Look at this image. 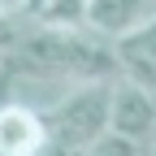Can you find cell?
Instances as JSON below:
<instances>
[{
    "mask_svg": "<svg viewBox=\"0 0 156 156\" xmlns=\"http://www.w3.org/2000/svg\"><path fill=\"white\" fill-rule=\"evenodd\" d=\"M48 143V122L39 108L9 104L0 113V156H39Z\"/></svg>",
    "mask_w": 156,
    "mask_h": 156,
    "instance_id": "obj_3",
    "label": "cell"
},
{
    "mask_svg": "<svg viewBox=\"0 0 156 156\" xmlns=\"http://www.w3.org/2000/svg\"><path fill=\"white\" fill-rule=\"evenodd\" d=\"M44 122L52 147H61L65 156H83L113 130V83H74Z\"/></svg>",
    "mask_w": 156,
    "mask_h": 156,
    "instance_id": "obj_2",
    "label": "cell"
},
{
    "mask_svg": "<svg viewBox=\"0 0 156 156\" xmlns=\"http://www.w3.org/2000/svg\"><path fill=\"white\" fill-rule=\"evenodd\" d=\"M17 83H22V69L13 65L9 52H0V113H5L9 104H22L17 100Z\"/></svg>",
    "mask_w": 156,
    "mask_h": 156,
    "instance_id": "obj_9",
    "label": "cell"
},
{
    "mask_svg": "<svg viewBox=\"0 0 156 156\" xmlns=\"http://www.w3.org/2000/svg\"><path fill=\"white\" fill-rule=\"evenodd\" d=\"M117 65H122V78L156 95V22L117 39Z\"/></svg>",
    "mask_w": 156,
    "mask_h": 156,
    "instance_id": "obj_6",
    "label": "cell"
},
{
    "mask_svg": "<svg viewBox=\"0 0 156 156\" xmlns=\"http://www.w3.org/2000/svg\"><path fill=\"white\" fill-rule=\"evenodd\" d=\"M22 78H74V83H117L122 65H117V44L91 26L83 30H61V26H30L13 35L5 48Z\"/></svg>",
    "mask_w": 156,
    "mask_h": 156,
    "instance_id": "obj_1",
    "label": "cell"
},
{
    "mask_svg": "<svg viewBox=\"0 0 156 156\" xmlns=\"http://www.w3.org/2000/svg\"><path fill=\"white\" fill-rule=\"evenodd\" d=\"M9 30H13V17H9V13H0V44H5V48L13 44V35H9Z\"/></svg>",
    "mask_w": 156,
    "mask_h": 156,
    "instance_id": "obj_11",
    "label": "cell"
},
{
    "mask_svg": "<svg viewBox=\"0 0 156 156\" xmlns=\"http://www.w3.org/2000/svg\"><path fill=\"white\" fill-rule=\"evenodd\" d=\"M83 156H143V143H139V139H126V134H117V130H108L104 139H95Z\"/></svg>",
    "mask_w": 156,
    "mask_h": 156,
    "instance_id": "obj_8",
    "label": "cell"
},
{
    "mask_svg": "<svg viewBox=\"0 0 156 156\" xmlns=\"http://www.w3.org/2000/svg\"><path fill=\"white\" fill-rule=\"evenodd\" d=\"M147 22H156V0H91L87 9V26L113 44L134 35Z\"/></svg>",
    "mask_w": 156,
    "mask_h": 156,
    "instance_id": "obj_4",
    "label": "cell"
},
{
    "mask_svg": "<svg viewBox=\"0 0 156 156\" xmlns=\"http://www.w3.org/2000/svg\"><path fill=\"white\" fill-rule=\"evenodd\" d=\"M113 130L143 143L156 130V95L134 87L130 78H117L113 83Z\"/></svg>",
    "mask_w": 156,
    "mask_h": 156,
    "instance_id": "obj_5",
    "label": "cell"
},
{
    "mask_svg": "<svg viewBox=\"0 0 156 156\" xmlns=\"http://www.w3.org/2000/svg\"><path fill=\"white\" fill-rule=\"evenodd\" d=\"M52 0H22V17H30V22H39V17L48 13Z\"/></svg>",
    "mask_w": 156,
    "mask_h": 156,
    "instance_id": "obj_10",
    "label": "cell"
},
{
    "mask_svg": "<svg viewBox=\"0 0 156 156\" xmlns=\"http://www.w3.org/2000/svg\"><path fill=\"white\" fill-rule=\"evenodd\" d=\"M0 13H9V17H17V13H22V0H0Z\"/></svg>",
    "mask_w": 156,
    "mask_h": 156,
    "instance_id": "obj_12",
    "label": "cell"
},
{
    "mask_svg": "<svg viewBox=\"0 0 156 156\" xmlns=\"http://www.w3.org/2000/svg\"><path fill=\"white\" fill-rule=\"evenodd\" d=\"M87 9H91V0H52V5H48V13L39 17V26L83 30V26H87Z\"/></svg>",
    "mask_w": 156,
    "mask_h": 156,
    "instance_id": "obj_7",
    "label": "cell"
}]
</instances>
